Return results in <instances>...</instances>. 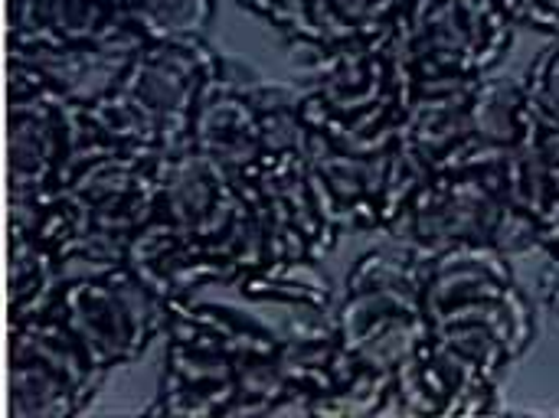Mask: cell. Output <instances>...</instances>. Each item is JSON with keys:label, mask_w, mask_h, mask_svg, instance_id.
<instances>
[{"label": "cell", "mask_w": 559, "mask_h": 418, "mask_svg": "<svg viewBox=\"0 0 559 418\" xmlns=\"http://www.w3.org/2000/svg\"><path fill=\"white\" fill-rule=\"evenodd\" d=\"M118 3H124V7H128V3H131V0H118Z\"/></svg>", "instance_id": "obj_30"}, {"label": "cell", "mask_w": 559, "mask_h": 418, "mask_svg": "<svg viewBox=\"0 0 559 418\" xmlns=\"http://www.w3.org/2000/svg\"><path fill=\"white\" fill-rule=\"evenodd\" d=\"M7 52L23 56L52 95L88 108L121 85L128 62L138 49H124V46H43V49H7Z\"/></svg>", "instance_id": "obj_18"}, {"label": "cell", "mask_w": 559, "mask_h": 418, "mask_svg": "<svg viewBox=\"0 0 559 418\" xmlns=\"http://www.w3.org/2000/svg\"><path fill=\"white\" fill-rule=\"evenodd\" d=\"M518 285L514 259L495 246H459L436 259H426L423 308L429 321L468 308L488 295Z\"/></svg>", "instance_id": "obj_17"}, {"label": "cell", "mask_w": 559, "mask_h": 418, "mask_svg": "<svg viewBox=\"0 0 559 418\" xmlns=\"http://www.w3.org/2000/svg\"><path fill=\"white\" fill-rule=\"evenodd\" d=\"M52 311L105 377L141 360L170 321V304L124 262L69 275Z\"/></svg>", "instance_id": "obj_6"}, {"label": "cell", "mask_w": 559, "mask_h": 418, "mask_svg": "<svg viewBox=\"0 0 559 418\" xmlns=\"http://www.w3.org/2000/svg\"><path fill=\"white\" fill-rule=\"evenodd\" d=\"M504 190L534 226L559 203V121L537 111L534 101L521 141L504 157Z\"/></svg>", "instance_id": "obj_20"}, {"label": "cell", "mask_w": 559, "mask_h": 418, "mask_svg": "<svg viewBox=\"0 0 559 418\" xmlns=\"http://www.w3.org/2000/svg\"><path fill=\"white\" fill-rule=\"evenodd\" d=\"M105 373L49 308L10 324L7 413L10 418H75L102 390Z\"/></svg>", "instance_id": "obj_7"}, {"label": "cell", "mask_w": 559, "mask_h": 418, "mask_svg": "<svg viewBox=\"0 0 559 418\" xmlns=\"http://www.w3.org/2000/svg\"><path fill=\"white\" fill-rule=\"evenodd\" d=\"M518 26L559 36V0H501Z\"/></svg>", "instance_id": "obj_27"}, {"label": "cell", "mask_w": 559, "mask_h": 418, "mask_svg": "<svg viewBox=\"0 0 559 418\" xmlns=\"http://www.w3.org/2000/svg\"><path fill=\"white\" fill-rule=\"evenodd\" d=\"M531 95L524 79L485 75L413 92L403 141L429 174L504 160L524 134Z\"/></svg>", "instance_id": "obj_1"}, {"label": "cell", "mask_w": 559, "mask_h": 418, "mask_svg": "<svg viewBox=\"0 0 559 418\" xmlns=\"http://www.w3.org/2000/svg\"><path fill=\"white\" fill-rule=\"evenodd\" d=\"M190 144L236 180H246L269 157L262 79L236 75L226 65L197 105Z\"/></svg>", "instance_id": "obj_13"}, {"label": "cell", "mask_w": 559, "mask_h": 418, "mask_svg": "<svg viewBox=\"0 0 559 418\" xmlns=\"http://www.w3.org/2000/svg\"><path fill=\"white\" fill-rule=\"evenodd\" d=\"M537 252H544L550 262H559V203H554L537 223Z\"/></svg>", "instance_id": "obj_28"}, {"label": "cell", "mask_w": 559, "mask_h": 418, "mask_svg": "<svg viewBox=\"0 0 559 418\" xmlns=\"http://www.w3.org/2000/svg\"><path fill=\"white\" fill-rule=\"evenodd\" d=\"M160 154L98 151L62 187L85 226L82 268L121 265L131 239L157 219Z\"/></svg>", "instance_id": "obj_8"}, {"label": "cell", "mask_w": 559, "mask_h": 418, "mask_svg": "<svg viewBox=\"0 0 559 418\" xmlns=\"http://www.w3.org/2000/svg\"><path fill=\"white\" fill-rule=\"evenodd\" d=\"M242 10L262 16L269 26H275L285 39H295L301 29V10L305 0H236Z\"/></svg>", "instance_id": "obj_26"}, {"label": "cell", "mask_w": 559, "mask_h": 418, "mask_svg": "<svg viewBox=\"0 0 559 418\" xmlns=\"http://www.w3.org/2000/svg\"><path fill=\"white\" fill-rule=\"evenodd\" d=\"M69 278V265L26 232H10L7 246V318L26 321L49 311Z\"/></svg>", "instance_id": "obj_22"}, {"label": "cell", "mask_w": 559, "mask_h": 418, "mask_svg": "<svg viewBox=\"0 0 559 418\" xmlns=\"http://www.w3.org/2000/svg\"><path fill=\"white\" fill-rule=\"evenodd\" d=\"M128 16L144 43L203 36L216 16V0H131Z\"/></svg>", "instance_id": "obj_24"}, {"label": "cell", "mask_w": 559, "mask_h": 418, "mask_svg": "<svg viewBox=\"0 0 559 418\" xmlns=\"http://www.w3.org/2000/svg\"><path fill=\"white\" fill-rule=\"evenodd\" d=\"M544 298H547L550 311L559 318V262H550L544 272Z\"/></svg>", "instance_id": "obj_29"}, {"label": "cell", "mask_w": 559, "mask_h": 418, "mask_svg": "<svg viewBox=\"0 0 559 418\" xmlns=\"http://www.w3.org/2000/svg\"><path fill=\"white\" fill-rule=\"evenodd\" d=\"M393 33L416 92L491 75L511 52L518 23L501 0H409Z\"/></svg>", "instance_id": "obj_4"}, {"label": "cell", "mask_w": 559, "mask_h": 418, "mask_svg": "<svg viewBox=\"0 0 559 418\" xmlns=\"http://www.w3.org/2000/svg\"><path fill=\"white\" fill-rule=\"evenodd\" d=\"M426 259L383 236L344 275L334 308L337 341L360 363L396 373L429 337L423 308Z\"/></svg>", "instance_id": "obj_2"}, {"label": "cell", "mask_w": 559, "mask_h": 418, "mask_svg": "<svg viewBox=\"0 0 559 418\" xmlns=\"http://www.w3.org/2000/svg\"><path fill=\"white\" fill-rule=\"evenodd\" d=\"M229 288L246 304H272L285 311H334L341 288L314 259H282L265 262L239 275Z\"/></svg>", "instance_id": "obj_21"}, {"label": "cell", "mask_w": 559, "mask_h": 418, "mask_svg": "<svg viewBox=\"0 0 559 418\" xmlns=\"http://www.w3.org/2000/svg\"><path fill=\"white\" fill-rule=\"evenodd\" d=\"M98 151L82 105L49 88L7 98V203L59 193Z\"/></svg>", "instance_id": "obj_9"}, {"label": "cell", "mask_w": 559, "mask_h": 418, "mask_svg": "<svg viewBox=\"0 0 559 418\" xmlns=\"http://www.w3.org/2000/svg\"><path fill=\"white\" fill-rule=\"evenodd\" d=\"M226 72V59L203 39H157L144 43L121 79L128 92L167 134V147L180 151L190 144V128L203 92Z\"/></svg>", "instance_id": "obj_11"}, {"label": "cell", "mask_w": 559, "mask_h": 418, "mask_svg": "<svg viewBox=\"0 0 559 418\" xmlns=\"http://www.w3.org/2000/svg\"><path fill=\"white\" fill-rule=\"evenodd\" d=\"M157 187V219L210 246L226 236L246 206L239 180L193 144L160 154Z\"/></svg>", "instance_id": "obj_12"}, {"label": "cell", "mask_w": 559, "mask_h": 418, "mask_svg": "<svg viewBox=\"0 0 559 418\" xmlns=\"http://www.w3.org/2000/svg\"><path fill=\"white\" fill-rule=\"evenodd\" d=\"M43 46L141 49L144 39L118 0H7V49Z\"/></svg>", "instance_id": "obj_14"}, {"label": "cell", "mask_w": 559, "mask_h": 418, "mask_svg": "<svg viewBox=\"0 0 559 418\" xmlns=\"http://www.w3.org/2000/svg\"><path fill=\"white\" fill-rule=\"evenodd\" d=\"M308 170L337 232L386 236L429 180L426 164L400 138L386 151H347L318 131L305 144Z\"/></svg>", "instance_id": "obj_5"}, {"label": "cell", "mask_w": 559, "mask_h": 418, "mask_svg": "<svg viewBox=\"0 0 559 418\" xmlns=\"http://www.w3.org/2000/svg\"><path fill=\"white\" fill-rule=\"evenodd\" d=\"M239 187L252 203L259 226L265 232L269 262H282V259L324 262V255L334 252L341 232L324 213L305 151L269 154L246 180H239Z\"/></svg>", "instance_id": "obj_10"}, {"label": "cell", "mask_w": 559, "mask_h": 418, "mask_svg": "<svg viewBox=\"0 0 559 418\" xmlns=\"http://www.w3.org/2000/svg\"><path fill=\"white\" fill-rule=\"evenodd\" d=\"M409 0H305L301 29L288 43L331 46L390 29Z\"/></svg>", "instance_id": "obj_23"}, {"label": "cell", "mask_w": 559, "mask_h": 418, "mask_svg": "<svg viewBox=\"0 0 559 418\" xmlns=\"http://www.w3.org/2000/svg\"><path fill=\"white\" fill-rule=\"evenodd\" d=\"M239 360L183 337H164L160 386L151 416L229 418L236 403Z\"/></svg>", "instance_id": "obj_16"}, {"label": "cell", "mask_w": 559, "mask_h": 418, "mask_svg": "<svg viewBox=\"0 0 559 418\" xmlns=\"http://www.w3.org/2000/svg\"><path fill=\"white\" fill-rule=\"evenodd\" d=\"M386 236L419 259H436L459 246H495L511 259L537 249L534 219L504 190V160L429 174Z\"/></svg>", "instance_id": "obj_3"}, {"label": "cell", "mask_w": 559, "mask_h": 418, "mask_svg": "<svg viewBox=\"0 0 559 418\" xmlns=\"http://www.w3.org/2000/svg\"><path fill=\"white\" fill-rule=\"evenodd\" d=\"M164 337L197 341V344L216 347L236 360L278 354V344H282L278 324H272L239 304H229V301H203L200 295L190 301L170 304V321H167Z\"/></svg>", "instance_id": "obj_19"}, {"label": "cell", "mask_w": 559, "mask_h": 418, "mask_svg": "<svg viewBox=\"0 0 559 418\" xmlns=\"http://www.w3.org/2000/svg\"><path fill=\"white\" fill-rule=\"evenodd\" d=\"M527 95L537 111L559 121V36L537 56V62L524 75Z\"/></svg>", "instance_id": "obj_25"}, {"label": "cell", "mask_w": 559, "mask_h": 418, "mask_svg": "<svg viewBox=\"0 0 559 418\" xmlns=\"http://www.w3.org/2000/svg\"><path fill=\"white\" fill-rule=\"evenodd\" d=\"M124 265L167 304L190 301L203 288L233 285L239 278L210 242H200L164 219H154L131 239Z\"/></svg>", "instance_id": "obj_15"}]
</instances>
